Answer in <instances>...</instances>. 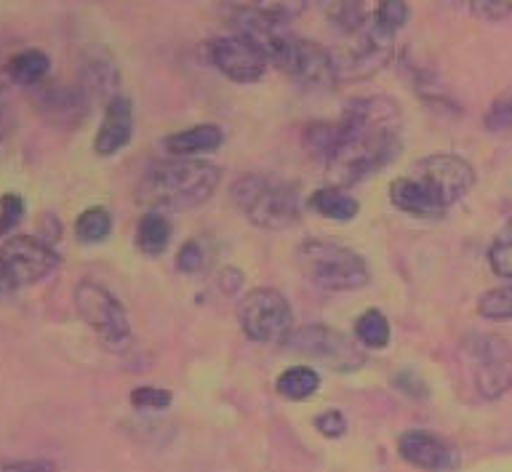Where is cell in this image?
Wrapping results in <instances>:
<instances>
[{"mask_svg":"<svg viewBox=\"0 0 512 472\" xmlns=\"http://www.w3.org/2000/svg\"><path fill=\"white\" fill-rule=\"evenodd\" d=\"M403 115L390 96H363L344 107L334 123L307 128L310 150L323 158L331 187H352L379 174L400 152Z\"/></svg>","mask_w":512,"mask_h":472,"instance_id":"obj_1","label":"cell"},{"mask_svg":"<svg viewBox=\"0 0 512 472\" xmlns=\"http://www.w3.org/2000/svg\"><path fill=\"white\" fill-rule=\"evenodd\" d=\"M222 182V171L214 163L198 158L160 160L147 168L139 184V200L152 211H184L206 203Z\"/></svg>","mask_w":512,"mask_h":472,"instance_id":"obj_2","label":"cell"},{"mask_svg":"<svg viewBox=\"0 0 512 472\" xmlns=\"http://www.w3.org/2000/svg\"><path fill=\"white\" fill-rule=\"evenodd\" d=\"M232 203L248 222L262 230H288L299 222V195L294 184L267 174H246L230 187Z\"/></svg>","mask_w":512,"mask_h":472,"instance_id":"obj_3","label":"cell"},{"mask_svg":"<svg viewBox=\"0 0 512 472\" xmlns=\"http://www.w3.org/2000/svg\"><path fill=\"white\" fill-rule=\"evenodd\" d=\"M296 264L307 283L320 291H358L368 283L366 259L328 240H304L296 248Z\"/></svg>","mask_w":512,"mask_h":472,"instance_id":"obj_4","label":"cell"},{"mask_svg":"<svg viewBox=\"0 0 512 472\" xmlns=\"http://www.w3.org/2000/svg\"><path fill=\"white\" fill-rule=\"evenodd\" d=\"M219 16L230 27V35H238V38L248 40L251 46L259 48L272 67H280L291 46H294L296 35L288 30V24L272 19L270 14H264L256 6L222 0L219 3Z\"/></svg>","mask_w":512,"mask_h":472,"instance_id":"obj_5","label":"cell"},{"mask_svg":"<svg viewBox=\"0 0 512 472\" xmlns=\"http://www.w3.org/2000/svg\"><path fill=\"white\" fill-rule=\"evenodd\" d=\"M243 334L259 344H286L294 334V312L275 288H251L235 307Z\"/></svg>","mask_w":512,"mask_h":472,"instance_id":"obj_6","label":"cell"},{"mask_svg":"<svg viewBox=\"0 0 512 472\" xmlns=\"http://www.w3.org/2000/svg\"><path fill=\"white\" fill-rule=\"evenodd\" d=\"M59 267V254L32 235H14L0 243V296L14 294L48 278Z\"/></svg>","mask_w":512,"mask_h":472,"instance_id":"obj_7","label":"cell"},{"mask_svg":"<svg viewBox=\"0 0 512 472\" xmlns=\"http://www.w3.org/2000/svg\"><path fill=\"white\" fill-rule=\"evenodd\" d=\"M75 310L80 320L94 331L107 350L123 352L131 344V323L123 304L94 280L75 286Z\"/></svg>","mask_w":512,"mask_h":472,"instance_id":"obj_8","label":"cell"},{"mask_svg":"<svg viewBox=\"0 0 512 472\" xmlns=\"http://www.w3.org/2000/svg\"><path fill=\"white\" fill-rule=\"evenodd\" d=\"M472 382L483 398H502L512 387V347L494 334H472L462 347Z\"/></svg>","mask_w":512,"mask_h":472,"instance_id":"obj_9","label":"cell"},{"mask_svg":"<svg viewBox=\"0 0 512 472\" xmlns=\"http://www.w3.org/2000/svg\"><path fill=\"white\" fill-rule=\"evenodd\" d=\"M288 350L302 355L307 360L323 363L331 371H358L366 363V352L360 350L358 342H352L350 336L336 331L323 323H312V326L296 328L294 334L288 336Z\"/></svg>","mask_w":512,"mask_h":472,"instance_id":"obj_10","label":"cell"},{"mask_svg":"<svg viewBox=\"0 0 512 472\" xmlns=\"http://www.w3.org/2000/svg\"><path fill=\"white\" fill-rule=\"evenodd\" d=\"M411 179L438 203L443 211L459 203V200L472 190L475 184V171L464 158L459 155H448V152H435L427 155L411 168Z\"/></svg>","mask_w":512,"mask_h":472,"instance_id":"obj_11","label":"cell"},{"mask_svg":"<svg viewBox=\"0 0 512 472\" xmlns=\"http://www.w3.org/2000/svg\"><path fill=\"white\" fill-rule=\"evenodd\" d=\"M208 59L224 78L235 80V83H256L270 67L267 56L238 35H222V38L211 40Z\"/></svg>","mask_w":512,"mask_h":472,"instance_id":"obj_12","label":"cell"},{"mask_svg":"<svg viewBox=\"0 0 512 472\" xmlns=\"http://www.w3.org/2000/svg\"><path fill=\"white\" fill-rule=\"evenodd\" d=\"M280 70L288 72L291 78L304 83L307 88H328L336 83V64L334 56L315 40L296 38L288 56L280 64Z\"/></svg>","mask_w":512,"mask_h":472,"instance_id":"obj_13","label":"cell"},{"mask_svg":"<svg viewBox=\"0 0 512 472\" xmlns=\"http://www.w3.org/2000/svg\"><path fill=\"white\" fill-rule=\"evenodd\" d=\"M32 102L38 112L54 126H78L86 118L91 104L78 86H62V83H40L32 88Z\"/></svg>","mask_w":512,"mask_h":472,"instance_id":"obj_14","label":"cell"},{"mask_svg":"<svg viewBox=\"0 0 512 472\" xmlns=\"http://www.w3.org/2000/svg\"><path fill=\"white\" fill-rule=\"evenodd\" d=\"M400 456L411 467L424 472H451L459 464V456L446 440L424 430H408L398 440Z\"/></svg>","mask_w":512,"mask_h":472,"instance_id":"obj_15","label":"cell"},{"mask_svg":"<svg viewBox=\"0 0 512 472\" xmlns=\"http://www.w3.org/2000/svg\"><path fill=\"white\" fill-rule=\"evenodd\" d=\"M118 83L120 75L115 62L107 54H102V51H94V54H88L83 59V64H80L78 83L75 86L83 91V96H86V102L91 107L94 104H104L107 107L115 96H120Z\"/></svg>","mask_w":512,"mask_h":472,"instance_id":"obj_16","label":"cell"},{"mask_svg":"<svg viewBox=\"0 0 512 472\" xmlns=\"http://www.w3.org/2000/svg\"><path fill=\"white\" fill-rule=\"evenodd\" d=\"M131 134H134V107L126 96H115L104 107L102 126L94 139V152L102 158H110L131 142Z\"/></svg>","mask_w":512,"mask_h":472,"instance_id":"obj_17","label":"cell"},{"mask_svg":"<svg viewBox=\"0 0 512 472\" xmlns=\"http://www.w3.org/2000/svg\"><path fill=\"white\" fill-rule=\"evenodd\" d=\"M224 134L222 128L214 123H200V126L184 128L176 131L166 139V150L174 158H195V155H206V152H216L222 147Z\"/></svg>","mask_w":512,"mask_h":472,"instance_id":"obj_18","label":"cell"},{"mask_svg":"<svg viewBox=\"0 0 512 472\" xmlns=\"http://www.w3.org/2000/svg\"><path fill=\"white\" fill-rule=\"evenodd\" d=\"M390 200L392 206L400 208L403 214L419 216V219H440V216L446 214L411 176H400V179L390 184Z\"/></svg>","mask_w":512,"mask_h":472,"instance_id":"obj_19","label":"cell"},{"mask_svg":"<svg viewBox=\"0 0 512 472\" xmlns=\"http://www.w3.org/2000/svg\"><path fill=\"white\" fill-rule=\"evenodd\" d=\"M310 208L315 214L326 216V219H334V222H350L355 219L360 211V203L352 198L350 192L342 190V187H320L318 192L310 195Z\"/></svg>","mask_w":512,"mask_h":472,"instance_id":"obj_20","label":"cell"},{"mask_svg":"<svg viewBox=\"0 0 512 472\" xmlns=\"http://www.w3.org/2000/svg\"><path fill=\"white\" fill-rule=\"evenodd\" d=\"M6 70L8 78L14 80L16 86L35 88L43 83V78L51 70V59L40 48H27V51H19L8 59Z\"/></svg>","mask_w":512,"mask_h":472,"instance_id":"obj_21","label":"cell"},{"mask_svg":"<svg viewBox=\"0 0 512 472\" xmlns=\"http://www.w3.org/2000/svg\"><path fill=\"white\" fill-rule=\"evenodd\" d=\"M171 243V222L160 211H147L136 224V248L147 256H160Z\"/></svg>","mask_w":512,"mask_h":472,"instance_id":"obj_22","label":"cell"},{"mask_svg":"<svg viewBox=\"0 0 512 472\" xmlns=\"http://www.w3.org/2000/svg\"><path fill=\"white\" fill-rule=\"evenodd\" d=\"M320 387V376L315 368L310 366H296L288 368L283 374L278 376V382H275V390H278L280 398L286 400H307L312 398Z\"/></svg>","mask_w":512,"mask_h":472,"instance_id":"obj_23","label":"cell"},{"mask_svg":"<svg viewBox=\"0 0 512 472\" xmlns=\"http://www.w3.org/2000/svg\"><path fill=\"white\" fill-rule=\"evenodd\" d=\"M318 6L326 14L328 22H334L344 35L360 30L366 22L363 0H318Z\"/></svg>","mask_w":512,"mask_h":472,"instance_id":"obj_24","label":"cell"},{"mask_svg":"<svg viewBox=\"0 0 512 472\" xmlns=\"http://www.w3.org/2000/svg\"><path fill=\"white\" fill-rule=\"evenodd\" d=\"M355 339L371 350H384L390 344V320L384 318V312L366 310L355 320Z\"/></svg>","mask_w":512,"mask_h":472,"instance_id":"obj_25","label":"cell"},{"mask_svg":"<svg viewBox=\"0 0 512 472\" xmlns=\"http://www.w3.org/2000/svg\"><path fill=\"white\" fill-rule=\"evenodd\" d=\"M110 232L112 216L110 211L102 206L86 208V211L78 216V222H75V235H78L80 243H102V240L110 238Z\"/></svg>","mask_w":512,"mask_h":472,"instance_id":"obj_26","label":"cell"},{"mask_svg":"<svg viewBox=\"0 0 512 472\" xmlns=\"http://www.w3.org/2000/svg\"><path fill=\"white\" fill-rule=\"evenodd\" d=\"M374 24L387 35H398L408 22V6L406 0H379V6H376V14L371 16Z\"/></svg>","mask_w":512,"mask_h":472,"instance_id":"obj_27","label":"cell"},{"mask_svg":"<svg viewBox=\"0 0 512 472\" xmlns=\"http://www.w3.org/2000/svg\"><path fill=\"white\" fill-rule=\"evenodd\" d=\"M478 312L483 318L491 320H510L512 318V283L510 286L491 288L478 299Z\"/></svg>","mask_w":512,"mask_h":472,"instance_id":"obj_28","label":"cell"},{"mask_svg":"<svg viewBox=\"0 0 512 472\" xmlns=\"http://www.w3.org/2000/svg\"><path fill=\"white\" fill-rule=\"evenodd\" d=\"M488 264L499 278L512 280V222L504 227L488 248Z\"/></svg>","mask_w":512,"mask_h":472,"instance_id":"obj_29","label":"cell"},{"mask_svg":"<svg viewBox=\"0 0 512 472\" xmlns=\"http://www.w3.org/2000/svg\"><path fill=\"white\" fill-rule=\"evenodd\" d=\"M174 395L163 387H152V384H144V387H136L131 392V406L144 408V411H163V408L171 406Z\"/></svg>","mask_w":512,"mask_h":472,"instance_id":"obj_30","label":"cell"},{"mask_svg":"<svg viewBox=\"0 0 512 472\" xmlns=\"http://www.w3.org/2000/svg\"><path fill=\"white\" fill-rule=\"evenodd\" d=\"M254 6L264 14H270L272 19H278V22H291L296 16L304 14V8H307V0H254Z\"/></svg>","mask_w":512,"mask_h":472,"instance_id":"obj_31","label":"cell"},{"mask_svg":"<svg viewBox=\"0 0 512 472\" xmlns=\"http://www.w3.org/2000/svg\"><path fill=\"white\" fill-rule=\"evenodd\" d=\"M24 211V198L22 195H16V192H6L3 198H0V238L8 235V232L14 230L16 224L22 222Z\"/></svg>","mask_w":512,"mask_h":472,"instance_id":"obj_32","label":"cell"},{"mask_svg":"<svg viewBox=\"0 0 512 472\" xmlns=\"http://www.w3.org/2000/svg\"><path fill=\"white\" fill-rule=\"evenodd\" d=\"M176 267L187 275H195L206 267V246L200 243L198 238L187 240L182 248H179V254H176Z\"/></svg>","mask_w":512,"mask_h":472,"instance_id":"obj_33","label":"cell"},{"mask_svg":"<svg viewBox=\"0 0 512 472\" xmlns=\"http://www.w3.org/2000/svg\"><path fill=\"white\" fill-rule=\"evenodd\" d=\"M486 126L488 131H496V134L512 131V94L499 96V99L488 107Z\"/></svg>","mask_w":512,"mask_h":472,"instance_id":"obj_34","label":"cell"},{"mask_svg":"<svg viewBox=\"0 0 512 472\" xmlns=\"http://www.w3.org/2000/svg\"><path fill=\"white\" fill-rule=\"evenodd\" d=\"M470 6L480 19L499 22L512 11V0H470Z\"/></svg>","mask_w":512,"mask_h":472,"instance_id":"obj_35","label":"cell"},{"mask_svg":"<svg viewBox=\"0 0 512 472\" xmlns=\"http://www.w3.org/2000/svg\"><path fill=\"white\" fill-rule=\"evenodd\" d=\"M315 427L320 430V435H326V438H342L344 430H347V419L342 416V411H323V414L315 419Z\"/></svg>","mask_w":512,"mask_h":472,"instance_id":"obj_36","label":"cell"},{"mask_svg":"<svg viewBox=\"0 0 512 472\" xmlns=\"http://www.w3.org/2000/svg\"><path fill=\"white\" fill-rule=\"evenodd\" d=\"M14 126H16L14 102H11L8 88L0 83V142H3V139H8V134L14 131Z\"/></svg>","mask_w":512,"mask_h":472,"instance_id":"obj_37","label":"cell"},{"mask_svg":"<svg viewBox=\"0 0 512 472\" xmlns=\"http://www.w3.org/2000/svg\"><path fill=\"white\" fill-rule=\"evenodd\" d=\"M0 472H56V467L46 459H32V462L0 464Z\"/></svg>","mask_w":512,"mask_h":472,"instance_id":"obj_38","label":"cell"}]
</instances>
